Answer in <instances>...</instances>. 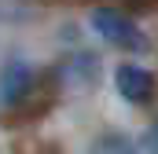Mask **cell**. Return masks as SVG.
<instances>
[{"label":"cell","instance_id":"4","mask_svg":"<svg viewBox=\"0 0 158 154\" xmlns=\"http://www.w3.org/2000/svg\"><path fill=\"white\" fill-rule=\"evenodd\" d=\"M88 154H140V151H136V143H132L129 136L107 132V136H99V140L88 147Z\"/></svg>","mask_w":158,"mask_h":154},{"label":"cell","instance_id":"5","mask_svg":"<svg viewBox=\"0 0 158 154\" xmlns=\"http://www.w3.org/2000/svg\"><path fill=\"white\" fill-rule=\"evenodd\" d=\"M143 147H147V154H158V121L147 128V136H143Z\"/></svg>","mask_w":158,"mask_h":154},{"label":"cell","instance_id":"2","mask_svg":"<svg viewBox=\"0 0 158 154\" xmlns=\"http://www.w3.org/2000/svg\"><path fill=\"white\" fill-rule=\"evenodd\" d=\"M114 84H118V95L125 103H147L155 95V77L147 74L143 66H118Z\"/></svg>","mask_w":158,"mask_h":154},{"label":"cell","instance_id":"3","mask_svg":"<svg viewBox=\"0 0 158 154\" xmlns=\"http://www.w3.org/2000/svg\"><path fill=\"white\" fill-rule=\"evenodd\" d=\"M30 84H33V70L26 66V63H7L4 66V74H0V95H4V103H19V99H26L30 95Z\"/></svg>","mask_w":158,"mask_h":154},{"label":"cell","instance_id":"1","mask_svg":"<svg viewBox=\"0 0 158 154\" xmlns=\"http://www.w3.org/2000/svg\"><path fill=\"white\" fill-rule=\"evenodd\" d=\"M92 26H96V33L103 40H110V44H118V48H129V51L147 48L140 26H136L129 15H121L118 7H96V11H92Z\"/></svg>","mask_w":158,"mask_h":154}]
</instances>
